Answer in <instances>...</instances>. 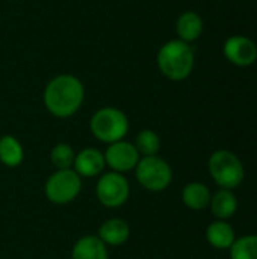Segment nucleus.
<instances>
[{"label": "nucleus", "instance_id": "f257e3e1", "mask_svg": "<svg viewBox=\"0 0 257 259\" xmlns=\"http://www.w3.org/2000/svg\"><path fill=\"white\" fill-rule=\"evenodd\" d=\"M85 100V87L79 77L62 73L50 79L42 93L45 109L56 118H70L79 112Z\"/></svg>", "mask_w": 257, "mask_h": 259}, {"label": "nucleus", "instance_id": "f03ea898", "mask_svg": "<svg viewBox=\"0 0 257 259\" xmlns=\"http://www.w3.org/2000/svg\"><path fill=\"white\" fill-rule=\"evenodd\" d=\"M161 73L174 82L185 80L194 70V49L182 39H170L161 46L156 56Z\"/></svg>", "mask_w": 257, "mask_h": 259}, {"label": "nucleus", "instance_id": "7ed1b4c3", "mask_svg": "<svg viewBox=\"0 0 257 259\" xmlns=\"http://www.w3.org/2000/svg\"><path fill=\"white\" fill-rule=\"evenodd\" d=\"M89 129L95 140L105 144H112L127 137L130 123L124 111L114 106H105L91 115Z\"/></svg>", "mask_w": 257, "mask_h": 259}, {"label": "nucleus", "instance_id": "20e7f679", "mask_svg": "<svg viewBox=\"0 0 257 259\" xmlns=\"http://www.w3.org/2000/svg\"><path fill=\"white\" fill-rule=\"evenodd\" d=\"M208 168L212 181L224 190L233 191L242 184L245 178V168L239 156L226 149L215 150L211 155Z\"/></svg>", "mask_w": 257, "mask_h": 259}, {"label": "nucleus", "instance_id": "39448f33", "mask_svg": "<svg viewBox=\"0 0 257 259\" xmlns=\"http://www.w3.org/2000/svg\"><path fill=\"white\" fill-rule=\"evenodd\" d=\"M83 179L73 170H55L44 184V196L50 203L68 205L82 191Z\"/></svg>", "mask_w": 257, "mask_h": 259}, {"label": "nucleus", "instance_id": "423d86ee", "mask_svg": "<svg viewBox=\"0 0 257 259\" xmlns=\"http://www.w3.org/2000/svg\"><path fill=\"white\" fill-rule=\"evenodd\" d=\"M133 171L138 184L151 193L165 191L173 182V168L159 155L141 158Z\"/></svg>", "mask_w": 257, "mask_h": 259}, {"label": "nucleus", "instance_id": "0eeeda50", "mask_svg": "<svg viewBox=\"0 0 257 259\" xmlns=\"http://www.w3.org/2000/svg\"><path fill=\"white\" fill-rule=\"evenodd\" d=\"M95 196L103 206L111 209L126 205L130 197V184L126 175L115 171L100 175L95 185Z\"/></svg>", "mask_w": 257, "mask_h": 259}, {"label": "nucleus", "instance_id": "6e6552de", "mask_svg": "<svg viewBox=\"0 0 257 259\" xmlns=\"http://www.w3.org/2000/svg\"><path fill=\"white\" fill-rule=\"evenodd\" d=\"M103 155L109 171H115L121 175L133 171L141 159V155L138 153L135 144L126 140L108 144V149L103 152Z\"/></svg>", "mask_w": 257, "mask_h": 259}, {"label": "nucleus", "instance_id": "1a4fd4ad", "mask_svg": "<svg viewBox=\"0 0 257 259\" xmlns=\"http://www.w3.org/2000/svg\"><path fill=\"white\" fill-rule=\"evenodd\" d=\"M223 53L229 62L238 67H248L257 59L256 42L244 35H232L223 46Z\"/></svg>", "mask_w": 257, "mask_h": 259}, {"label": "nucleus", "instance_id": "9d476101", "mask_svg": "<svg viewBox=\"0 0 257 259\" xmlns=\"http://www.w3.org/2000/svg\"><path fill=\"white\" fill-rule=\"evenodd\" d=\"M105 168H106L105 155L98 149L86 147V149H82L80 152H76L73 170L82 179H85V178L86 179L98 178L100 175H103Z\"/></svg>", "mask_w": 257, "mask_h": 259}, {"label": "nucleus", "instance_id": "9b49d317", "mask_svg": "<svg viewBox=\"0 0 257 259\" xmlns=\"http://www.w3.org/2000/svg\"><path fill=\"white\" fill-rule=\"evenodd\" d=\"M97 237L108 247H118L126 244L127 240L130 238V226L124 219L111 217L101 223Z\"/></svg>", "mask_w": 257, "mask_h": 259}, {"label": "nucleus", "instance_id": "f8f14e48", "mask_svg": "<svg viewBox=\"0 0 257 259\" xmlns=\"http://www.w3.org/2000/svg\"><path fill=\"white\" fill-rule=\"evenodd\" d=\"M71 259H109V247L97 235H83L74 243Z\"/></svg>", "mask_w": 257, "mask_h": 259}, {"label": "nucleus", "instance_id": "ddd939ff", "mask_svg": "<svg viewBox=\"0 0 257 259\" xmlns=\"http://www.w3.org/2000/svg\"><path fill=\"white\" fill-rule=\"evenodd\" d=\"M236 238L235 229L227 220H215L206 229L208 243L218 250H229Z\"/></svg>", "mask_w": 257, "mask_h": 259}, {"label": "nucleus", "instance_id": "4468645a", "mask_svg": "<svg viewBox=\"0 0 257 259\" xmlns=\"http://www.w3.org/2000/svg\"><path fill=\"white\" fill-rule=\"evenodd\" d=\"M209 208L217 220H229L238 211V199L232 190L220 188L215 194H212Z\"/></svg>", "mask_w": 257, "mask_h": 259}, {"label": "nucleus", "instance_id": "2eb2a0df", "mask_svg": "<svg viewBox=\"0 0 257 259\" xmlns=\"http://www.w3.org/2000/svg\"><path fill=\"white\" fill-rule=\"evenodd\" d=\"M176 32L179 39L185 42H192L203 33V18L195 11H185L179 15L176 21Z\"/></svg>", "mask_w": 257, "mask_h": 259}, {"label": "nucleus", "instance_id": "dca6fc26", "mask_svg": "<svg viewBox=\"0 0 257 259\" xmlns=\"http://www.w3.org/2000/svg\"><path fill=\"white\" fill-rule=\"evenodd\" d=\"M212 193L201 182H189L182 190V202L192 211H201L209 208Z\"/></svg>", "mask_w": 257, "mask_h": 259}, {"label": "nucleus", "instance_id": "f3484780", "mask_svg": "<svg viewBox=\"0 0 257 259\" xmlns=\"http://www.w3.org/2000/svg\"><path fill=\"white\" fill-rule=\"evenodd\" d=\"M24 161V147L14 135L0 137V162L5 167L15 168Z\"/></svg>", "mask_w": 257, "mask_h": 259}, {"label": "nucleus", "instance_id": "a211bd4d", "mask_svg": "<svg viewBox=\"0 0 257 259\" xmlns=\"http://www.w3.org/2000/svg\"><path fill=\"white\" fill-rule=\"evenodd\" d=\"M135 147L141 158L144 156H156L161 150V137L153 129H142L138 132L135 138Z\"/></svg>", "mask_w": 257, "mask_h": 259}, {"label": "nucleus", "instance_id": "6ab92c4d", "mask_svg": "<svg viewBox=\"0 0 257 259\" xmlns=\"http://www.w3.org/2000/svg\"><path fill=\"white\" fill-rule=\"evenodd\" d=\"M229 252L230 259H257V234L238 237Z\"/></svg>", "mask_w": 257, "mask_h": 259}, {"label": "nucleus", "instance_id": "aec40b11", "mask_svg": "<svg viewBox=\"0 0 257 259\" xmlns=\"http://www.w3.org/2000/svg\"><path fill=\"white\" fill-rule=\"evenodd\" d=\"M74 158H76V152L68 143H58L50 150V162L56 170L73 168Z\"/></svg>", "mask_w": 257, "mask_h": 259}]
</instances>
